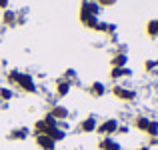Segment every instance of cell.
<instances>
[{"label": "cell", "mask_w": 158, "mask_h": 150, "mask_svg": "<svg viewBox=\"0 0 158 150\" xmlns=\"http://www.w3.org/2000/svg\"><path fill=\"white\" fill-rule=\"evenodd\" d=\"M6 80L10 82L12 86L20 88L22 92H26V94H36V92H38L36 80L32 78V74H28V72H20V70H10V72L6 74Z\"/></svg>", "instance_id": "1"}, {"label": "cell", "mask_w": 158, "mask_h": 150, "mask_svg": "<svg viewBox=\"0 0 158 150\" xmlns=\"http://www.w3.org/2000/svg\"><path fill=\"white\" fill-rule=\"evenodd\" d=\"M96 2H98V6H100V8H108V6H114L118 0H96Z\"/></svg>", "instance_id": "22"}, {"label": "cell", "mask_w": 158, "mask_h": 150, "mask_svg": "<svg viewBox=\"0 0 158 150\" xmlns=\"http://www.w3.org/2000/svg\"><path fill=\"white\" fill-rule=\"evenodd\" d=\"M126 64H128V56L126 54H114V56L110 58V66L112 68H124Z\"/></svg>", "instance_id": "16"}, {"label": "cell", "mask_w": 158, "mask_h": 150, "mask_svg": "<svg viewBox=\"0 0 158 150\" xmlns=\"http://www.w3.org/2000/svg\"><path fill=\"white\" fill-rule=\"evenodd\" d=\"M88 94L92 98H102L106 94V84H104V82H98V80L92 82V84L88 86Z\"/></svg>", "instance_id": "10"}, {"label": "cell", "mask_w": 158, "mask_h": 150, "mask_svg": "<svg viewBox=\"0 0 158 150\" xmlns=\"http://www.w3.org/2000/svg\"><path fill=\"white\" fill-rule=\"evenodd\" d=\"M146 134L150 136V138L158 136V122L156 120H150V124H148V128H146Z\"/></svg>", "instance_id": "20"}, {"label": "cell", "mask_w": 158, "mask_h": 150, "mask_svg": "<svg viewBox=\"0 0 158 150\" xmlns=\"http://www.w3.org/2000/svg\"><path fill=\"white\" fill-rule=\"evenodd\" d=\"M118 120L116 118H106V120H102V122H98V128H96V132L104 138V136H114L116 134V130H118Z\"/></svg>", "instance_id": "3"}, {"label": "cell", "mask_w": 158, "mask_h": 150, "mask_svg": "<svg viewBox=\"0 0 158 150\" xmlns=\"http://www.w3.org/2000/svg\"><path fill=\"white\" fill-rule=\"evenodd\" d=\"M70 88H72V84H70L68 80H64V78H58V80L54 82V92H56V96H58V98L68 96Z\"/></svg>", "instance_id": "7"}, {"label": "cell", "mask_w": 158, "mask_h": 150, "mask_svg": "<svg viewBox=\"0 0 158 150\" xmlns=\"http://www.w3.org/2000/svg\"><path fill=\"white\" fill-rule=\"evenodd\" d=\"M48 114H50L54 120H58V122H66V120H68V116H70V110L66 106H62V104H54Z\"/></svg>", "instance_id": "5"}, {"label": "cell", "mask_w": 158, "mask_h": 150, "mask_svg": "<svg viewBox=\"0 0 158 150\" xmlns=\"http://www.w3.org/2000/svg\"><path fill=\"white\" fill-rule=\"evenodd\" d=\"M2 24H4V26H8V28L16 26V24H18V14H16L14 10H4V14H2Z\"/></svg>", "instance_id": "14"}, {"label": "cell", "mask_w": 158, "mask_h": 150, "mask_svg": "<svg viewBox=\"0 0 158 150\" xmlns=\"http://www.w3.org/2000/svg\"><path fill=\"white\" fill-rule=\"evenodd\" d=\"M8 4L10 0H0V10H8Z\"/></svg>", "instance_id": "24"}, {"label": "cell", "mask_w": 158, "mask_h": 150, "mask_svg": "<svg viewBox=\"0 0 158 150\" xmlns=\"http://www.w3.org/2000/svg\"><path fill=\"white\" fill-rule=\"evenodd\" d=\"M112 96L122 100V102H134L136 100V90L128 88V86H122V84H116L112 88Z\"/></svg>", "instance_id": "4"}, {"label": "cell", "mask_w": 158, "mask_h": 150, "mask_svg": "<svg viewBox=\"0 0 158 150\" xmlns=\"http://www.w3.org/2000/svg\"><path fill=\"white\" fill-rule=\"evenodd\" d=\"M110 80H120V78H128L132 76V70L128 68V66H124V68H110Z\"/></svg>", "instance_id": "13"}, {"label": "cell", "mask_w": 158, "mask_h": 150, "mask_svg": "<svg viewBox=\"0 0 158 150\" xmlns=\"http://www.w3.org/2000/svg\"><path fill=\"white\" fill-rule=\"evenodd\" d=\"M150 146H158V136H154V138H150Z\"/></svg>", "instance_id": "25"}, {"label": "cell", "mask_w": 158, "mask_h": 150, "mask_svg": "<svg viewBox=\"0 0 158 150\" xmlns=\"http://www.w3.org/2000/svg\"><path fill=\"white\" fill-rule=\"evenodd\" d=\"M116 134H128V126H126V124H118V130H116Z\"/></svg>", "instance_id": "23"}, {"label": "cell", "mask_w": 158, "mask_h": 150, "mask_svg": "<svg viewBox=\"0 0 158 150\" xmlns=\"http://www.w3.org/2000/svg\"><path fill=\"white\" fill-rule=\"evenodd\" d=\"M62 78H64V80H68L72 86L78 82V74H76V70H74V68H68V70L64 72V76H62Z\"/></svg>", "instance_id": "19"}, {"label": "cell", "mask_w": 158, "mask_h": 150, "mask_svg": "<svg viewBox=\"0 0 158 150\" xmlns=\"http://www.w3.org/2000/svg\"><path fill=\"white\" fill-rule=\"evenodd\" d=\"M46 136H50L54 142H62V140L66 138V130H62L60 126H54V128H50V130L46 132Z\"/></svg>", "instance_id": "15"}, {"label": "cell", "mask_w": 158, "mask_h": 150, "mask_svg": "<svg viewBox=\"0 0 158 150\" xmlns=\"http://www.w3.org/2000/svg\"><path fill=\"white\" fill-rule=\"evenodd\" d=\"M156 68H158V60H146L144 62V70H146V72H156Z\"/></svg>", "instance_id": "21"}, {"label": "cell", "mask_w": 158, "mask_h": 150, "mask_svg": "<svg viewBox=\"0 0 158 150\" xmlns=\"http://www.w3.org/2000/svg\"><path fill=\"white\" fill-rule=\"evenodd\" d=\"M28 134H30V130H28L26 126H20V128H12V130L8 132L6 138L8 140H26Z\"/></svg>", "instance_id": "11"}, {"label": "cell", "mask_w": 158, "mask_h": 150, "mask_svg": "<svg viewBox=\"0 0 158 150\" xmlns=\"http://www.w3.org/2000/svg\"><path fill=\"white\" fill-rule=\"evenodd\" d=\"M14 98V92H12V88H8V86H0V102H10V100Z\"/></svg>", "instance_id": "18"}, {"label": "cell", "mask_w": 158, "mask_h": 150, "mask_svg": "<svg viewBox=\"0 0 158 150\" xmlns=\"http://www.w3.org/2000/svg\"><path fill=\"white\" fill-rule=\"evenodd\" d=\"M96 128H98L96 116H86V118L78 124V130L84 132V134H92V132H96Z\"/></svg>", "instance_id": "6"}, {"label": "cell", "mask_w": 158, "mask_h": 150, "mask_svg": "<svg viewBox=\"0 0 158 150\" xmlns=\"http://www.w3.org/2000/svg\"><path fill=\"white\" fill-rule=\"evenodd\" d=\"M98 150H122L118 140H114L112 136H104V138H100V142H98Z\"/></svg>", "instance_id": "9"}, {"label": "cell", "mask_w": 158, "mask_h": 150, "mask_svg": "<svg viewBox=\"0 0 158 150\" xmlns=\"http://www.w3.org/2000/svg\"><path fill=\"white\" fill-rule=\"evenodd\" d=\"M148 124H150V118H148V116H144V114L134 116V120H132V126H134L138 132H146Z\"/></svg>", "instance_id": "12"}, {"label": "cell", "mask_w": 158, "mask_h": 150, "mask_svg": "<svg viewBox=\"0 0 158 150\" xmlns=\"http://www.w3.org/2000/svg\"><path fill=\"white\" fill-rule=\"evenodd\" d=\"M136 150H150V146H138Z\"/></svg>", "instance_id": "26"}, {"label": "cell", "mask_w": 158, "mask_h": 150, "mask_svg": "<svg viewBox=\"0 0 158 150\" xmlns=\"http://www.w3.org/2000/svg\"><path fill=\"white\" fill-rule=\"evenodd\" d=\"M146 34L150 38H158V18H152L146 22Z\"/></svg>", "instance_id": "17"}, {"label": "cell", "mask_w": 158, "mask_h": 150, "mask_svg": "<svg viewBox=\"0 0 158 150\" xmlns=\"http://www.w3.org/2000/svg\"><path fill=\"white\" fill-rule=\"evenodd\" d=\"M100 10L102 8L98 6L96 0H82V4H80V22H82V26L90 28V30H96L98 22H100V20H98Z\"/></svg>", "instance_id": "2"}, {"label": "cell", "mask_w": 158, "mask_h": 150, "mask_svg": "<svg viewBox=\"0 0 158 150\" xmlns=\"http://www.w3.org/2000/svg\"><path fill=\"white\" fill-rule=\"evenodd\" d=\"M34 140H36V146H38L40 150H56V142H54L50 136H46V134L34 136Z\"/></svg>", "instance_id": "8"}]
</instances>
